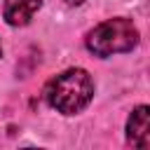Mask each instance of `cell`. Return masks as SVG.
I'll use <instances>...</instances> for the list:
<instances>
[{"label": "cell", "instance_id": "obj_2", "mask_svg": "<svg viewBox=\"0 0 150 150\" xmlns=\"http://www.w3.org/2000/svg\"><path fill=\"white\" fill-rule=\"evenodd\" d=\"M136 45L138 30L131 23V19H108L87 35V49L101 59L120 52H131Z\"/></svg>", "mask_w": 150, "mask_h": 150}, {"label": "cell", "instance_id": "obj_4", "mask_svg": "<svg viewBox=\"0 0 150 150\" xmlns=\"http://www.w3.org/2000/svg\"><path fill=\"white\" fill-rule=\"evenodd\" d=\"M42 0H5L2 5V16L9 26H26L33 14L40 9Z\"/></svg>", "mask_w": 150, "mask_h": 150}, {"label": "cell", "instance_id": "obj_5", "mask_svg": "<svg viewBox=\"0 0 150 150\" xmlns=\"http://www.w3.org/2000/svg\"><path fill=\"white\" fill-rule=\"evenodd\" d=\"M66 2H68V5H82L84 0H66Z\"/></svg>", "mask_w": 150, "mask_h": 150}, {"label": "cell", "instance_id": "obj_3", "mask_svg": "<svg viewBox=\"0 0 150 150\" xmlns=\"http://www.w3.org/2000/svg\"><path fill=\"white\" fill-rule=\"evenodd\" d=\"M148 105H138L127 122V141L134 148H148L150 145V131H148Z\"/></svg>", "mask_w": 150, "mask_h": 150}, {"label": "cell", "instance_id": "obj_1", "mask_svg": "<svg viewBox=\"0 0 150 150\" xmlns=\"http://www.w3.org/2000/svg\"><path fill=\"white\" fill-rule=\"evenodd\" d=\"M45 98L54 110L63 115H75L84 110L94 98V82L87 70L70 68L49 80V84L45 87Z\"/></svg>", "mask_w": 150, "mask_h": 150}]
</instances>
